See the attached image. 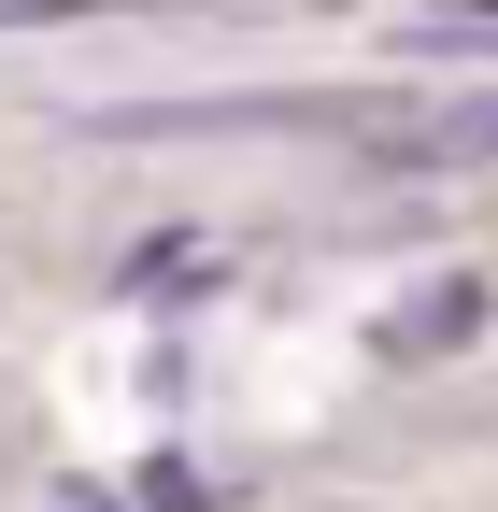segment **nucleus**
<instances>
[{"label":"nucleus","instance_id":"nucleus-1","mask_svg":"<svg viewBox=\"0 0 498 512\" xmlns=\"http://www.w3.org/2000/svg\"><path fill=\"white\" fill-rule=\"evenodd\" d=\"M399 57H498V0H470V15H427V29H399Z\"/></svg>","mask_w":498,"mask_h":512}]
</instances>
